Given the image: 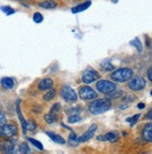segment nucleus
Listing matches in <instances>:
<instances>
[{"instance_id": "nucleus-1", "label": "nucleus", "mask_w": 152, "mask_h": 154, "mask_svg": "<svg viewBox=\"0 0 152 154\" xmlns=\"http://www.w3.org/2000/svg\"><path fill=\"white\" fill-rule=\"evenodd\" d=\"M111 108V102L107 98L96 99L92 101L89 106V110L94 115H99L107 111Z\"/></svg>"}, {"instance_id": "nucleus-2", "label": "nucleus", "mask_w": 152, "mask_h": 154, "mask_svg": "<svg viewBox=\"0 0 152 154\" xmlns=\"http://www.w3.org/2000/svg\"><path fill=\"white\" fill-rule=\"evenodd\" d=\"M134 71L130 68H118L112 72L110 75V78L112 80H114L116 82H125L133 77Z\"/></svg>"}, {"instance_id": "nucleus-3", "label": "nucleus", "mask_w": 152, "mask_h": 154, "mask_svg": "<svg viewBox=\"0 0 152 154\" xmlns=\"http://www.w3.org/2000/svg\"><path fill=\"white\" fill-rule=\"evenodd\" d=\"M96 89L98 90V92H100L104 95H111L112 92H114L117 89V86L114 82L109 81V80L107 79H102L99 80V81L96 83Z\"/></svg>"}, {"instance_id": "nucleus-4", "label": "nucleus", "mask_w": 152, "mask_h": 154, "mask_svg": "<svg viewBox=\"0 0 152 154\" xmlns=\"http://www.w3.org/2000/svg\"><path fill=\"white\" fill-rule=\"evenodd\" d=\"M78 95L79 98H81L82 100H91L97 97V93L91 87L84 85L78 88Z\"/></svg>"}, {"instance_id": "nucleus-5", "label": "nucleus", "mask_w": 152, "mask_h": 154, "mask_svg": "<svg viewBox=\"0 0 152 154\" xmlns=\"http://www.w3.org/2000/svg\"><path fill=\"white\" fill-rule=\"evenodd\" d=\"M61 96L66 102H76L77 100V92L68 85L63 86L61 90Z\"/></svg>"}, {"instance_id": "nucleus-6", "label": "nucleus", "mask_w": 152, "mask_h": 154, "mask_svg": "<svg viewBox=\"0 0 152 154\" xmlns=\"http://www.w3.org/2000/svg\"><path fill=\"white\" fill-rule=\"evenodd\" d=\"M18 129L15 125L13 124H5L0 126V137L4 138H10L17 135Z\"/></svg>"}, {"instance_id": "nucleus-7", "label": "nucleus", "mask_w": 152, "mask_h": 154, "mask_svg": "<svg viewBox=\"0 0 152 154\" xmlns=\"http://www.w3.org/2000/svg\"><path fill=\"white\" fill-rule=\"evenodd\" d=\"M99 78H100V75H99V73L96 70L92 69V68H88L83 72L81 79H82L83 83L91 84L92 82L96 81Z\"/></svg>"}, {"instance_id": "nucleus-8", "label": "nucleus", "mask_w": 152, "mask_h": 154, "mask_svg": "<svg viewBox=\"0 0 152 154\" xmlns=\"http://www.w3.org/2000/svg\"><path fill=\"white\" fill-rule=\"evenodd\" d=\"M128 87L131 90L135 91V92L141 91L146 87V80L142 77H135L129 82Z\"/></svg>"}, {"instance_id": "nucleus-9", "label": "nucleus", "mask_w": 152, "mask_h": 154, "mask_svg": "<svg viewBox=\"0 0 152 154\" xmlns=\"http://www.w3.org/2000/svg\"><path fill=\"white\" fill-rule=\"evenodd\" d=\"M96 131H97V124H95V123L91 124L89 127V129L86 131L81 136L78 137L79 143L80 142H86V141H88V140H90L92 136H94V133H95Z\"/></svg>"}, {"instance_id": "nucleus-10", "label": "nucleus", "mask_w": 152, "mask_h": 154, "mask_svg": "<svg viewBox=\"0 0 152 154\" xmlns=\"http://www.w3.org/2000/svg\"><path fill=\"white\" fill-rule=\"evenodd\" d=\"M20 103H21V100H18L17 101V104H16V112H17V115H18V118L20 120V122H21V124H22V128H23V135H25L26 132H27V126H28V122L27 120H25V119L23 118V114H22V110H21V106H20Z\"/></svg>"}, {"instance_id": "nucleus-11", "label": "nucleus", "mask_w": 152, "mask_h": 154, "mask_svg": "<svg viewBox=\"0 0 152 154\" xmlns=\"http://www.w3.org/2000/svg\"><path fill=\"white\" fill-rule=\"evenodd\" d=\"M97 140L99 141H109V142H116L118 140V135L115 132H109L103 136H98Z\"/></svg>"}, {"instance_id": "nucleus-12", "label": "nucleus", "mask_w": 152, "mask_h": 154, "mask_svg": "<svg viewBox=\"0 0 152 154\" xmlns=\"http://www.w3.org/2000/svg\"><path fill=\"white\" fill-rule=\"evenodd\" d=\"M52 86H53V80L50 78H46L40 80V82L38 83V90L40 91H50L52 89Z\"/></svg>"}, {"instance_id": "nucleus-13", "label": "nucleus", "mask_w": 152, "mask_h": 154, "mask_svg": "<svg viewBox=\"0 0 152 154\" xmlns=\"http://www.w3.org/2000/svg\"><path fill=\"white\" fill-rule=\"evenodd\" d=\"M142 136L145 141L152 142V122L145 125L142 131Z\"/></svg>"}, {"instance_id": "nucleus-14", "label": "nucleus", "mask_w": 152, "mask_h": 154, "mask_svg": "<svg viewBox=\"0 0 152 154\" xmlns=\"http://www.w3.org/2000/svg\"><path fill=\"white\" fill-rule=\"evenodd\" d=\"M0 150L5 154L9 153L10 151L15 150V143L11 141V140H6L0 145Z\"/></svg>"}, {"instance_id": "nucleus-15", "label": "nucleus", "mask_w": 152, "mask_h": 154, "mask_svg": "<svg viewBox=\"0 0 152 154\" xmlns=\"http://www.w3.org/2000/svg\"><path fill=\"white\" fill-rule=\"evenodd\" d=\"M91 5V1H87V2H84V3H81L79 4L76 7H74V8H72L71 11L72 13H74V14H76V13H79V12H82L86 10H88L90 7Z\"/></svg>"}, {"instance_id": "nucleus-16", "label": "nucleus", "mask_w": 152, "mask_h": 154, "mask_svg": "<svg viewBox=\"0 0 152 154\" xmlns=\"http://www.w3.org/2000/svg\"><path fill=\"white\" fill-rule=\"evenodd\" d=\"M46 133H47L48 136H49L53 142L58 143V144H61V145L65 144V140H64V138L62 137L60 135H57V133H53V132H46Z\"/></svg>"}, {"instance_id": "nucleus-17", "label": "nucleus", "mask_w": 152, "mask_h": 154, "mask_svg": "<svg viewBox=\"0 0 152 154\" xmlns=\"http://www.w3.org/2000/svg\"><path fill=\"white\" fill-rule=\"evenodd\" d=\"M0 83H1L3 88L7 89V90L12 89L15 85L14 80H13L11 78H8V77H5V78H1V80H0Z\"/></svg>"}, {"instance_id": "nucleus-18", "label": "nucleus", "mask_w": 152, "mask_h": 154, "mask_svg": "<svg viewBox=\"0 0 152 154\" xmlns=\"http://www.w3.org/2000/svg\"><path fill=\"white\" fill-rule=\"evenodd\" d=\"M38 6L40 8L46 9V10H49V9H55L57 7V3L52 1V0H46V1L40 2L38 4Z\"/></svg>"}, {"instance_id": "nucleus-19", "label": "nucleus", "mask_w": 152, "mask_h": 154, "mask_svg": "<svg viewBox=\"0 0 152 154\" xmlns=\"http://www.w3.org/2000/svg\"><path fill=\"white\" fill-rule=\"evenodd\" d=\"M68 143L71 147H77L79 144L78 137L74 132H71L70 135L68 136Z\"/></svg>"}, {"instance_id": "nucleus-20", "label": "nucleus", "mask_w": 152, "mask_h": 154, "mask_svg": "<svg viewBox=\"0 0 152 154\" xmlns=\"http://www.w3.org/2000/svg\"><path fill=\"white\" fill-rule=\"evenodd\" d=\"M19 151L21 154H32V150L27 143L23 142L19 146Z\"/></svg>"}, {"instance_id": "nucleus-21", "label": "nucleus", "mask_w": 152, "mask_h": 154, "mask_svg": "<svg viewBox=\"0 0 152 154\" xmlns=\"http://www.w3.org/2000/svg\"><path fill=\"white\" fill-rule=\"evenodd\" d=\"M101 66H102V68L107 72L112 71L113 69H115V66L111 64V62L109 61V60H104V61H103L101 63Z\"/></svg>"}, {"instance_id": "nucleus-22", "label": "nucleus", "mask_w": 152, "mask_h": 154, "mask_svg": "<svg viewBox=\"0 0 152 154\" xmlns=\"http://www.w3.org/2000/svg\"><path fill=\"white\" fill-rule=\"evenodd\" d=\"M130 44L132 46H134V48L137 50L138 52H141L142 50H143V46H142V43L140 41V39L138 38V37H134V39H133L132 41L130 42Z\"/></svg>"}, {"instance_id": "nucleus-23", "label": "nucleus", "mask_w": 152, "mask_h": 154, "mask_svg": "<svg viewBox=\"0 0 152 154\" xmlns=\"http://www.w3.org/2000/svg\"><path fill=\"white\" fill-rule=\"evenodd\" d=\"M44 120L47 123H54L57 120V114H53V113H48L44 116Z\"/></svg>"}, {"instance_id": "nucleus-24", "label": "nucleus", "mask_w": 152, "mask_h": 154, "mask_svg": "<svg viewBox=\"0 0 152 154\" xmlns=\"http://www.w3.org/2000/svg\"><path fill=\"white\" fill-rule=\"evenodd\" d=\"M56 95V90L55 89H50V91H48L47 93H45L44 96H43V99L45 100V101H50V100H52Z\"/></svg>"}, {"instance_id": "nucleus-25", "label": "nucleus", "mask_w": 152, "mask_h": 154, "mask_svg": "<svg viewBox=\"0 0 152 154\" xmlns=\"http://www.w3.org/2000/svg\"><path fill=\"white\" fill-rule=\"evenodd\" d=\"M27 140H28V141H29L32 145H34V146L36 147V148H37L38 150H44V147H43L42 143L39 142L38 140H37V139H35V138H32V137H28Z\"/></svg>"}, {"instance_id": "nucleus-26", "label": "nucleus", "mask_w": 152, "mask_h": 154, "mask_svg": "<svg viewBox=\"0 0 152 154\" xmlns=\"http://www.w3.org/2000/svg\"><path fill=\"white\" fill-rule=\"evenodd\" d=\"M43 15L40 12H35L34 15H33V21H34L36 23H40L43 22Z\"/></svg>"}, {"instance_id": "nucleus-27", "label": "nucleus", "mask_w": 152, "mask_h": 154, "mask_svg": "<svg viewBox=\"0 0 152 154\" xmlns=\"http://www.w3.org/2000/svg\"><path fill=\"white\" fill-rule=\"evenodd\" d=\"M1 10L5 13L6 15H8V16L12 15L13 13H15V10H13L11 7H10V6H3V7H1Z\"/></svg>"}, {"instance_id": "nucleus-28", "label": "nucleus", "mask_w": 152, "mask_h": 154, "mask_svg": "<svg viewBox=\"0 0 152 154\" xmlns=\"http://www.w3.org/2000/svg\"><path fill=\"white\" fill-rule=\"evenodd\" d=\"M80 120H81V118L79 115H70L67 119V122L69 123H77Z\"/></svg>"}, {"instance_id": "nucleus-29", "label": "nucleus", "mask_w": 152, "mask_h": 154, "mask_svg": "<svg viewBox=\"0 0 152 154\" xmlns=\"http://www.w3.org/2000/svg\"><path fill=\"white\" fill-rule=\"evenodd\" d=\"M140 116H141L140 114H135L134 116H133L132 118H128L126 120H127L128 122H130V125H131V127H132V126H134V125L137 122V120H139Z\"/></svg>"}, {"instance_id": "nucleus-30", "label": "nucleus", "mask_w": 152, "mask_h": 154, "mask_svg": "<svg viewBox=\"0 0 152 154\" xmlns=\"http://www.w3.org/2000/svg\"><path fill=\"white\" fill-rule=\"evenodd\" d=\"M61 109V104L60 103H55L53 106H51V109L50 110V113H53V114H57Z\"/></svg>"}, {"instance_id": "nucleus-31", "label": "nucleus", "mask_w": 152, "mask_h": 154, "mask_svg": "<svg viewBox=\"0 0 152 154\" xmlns=\"http://www.w3.org/2000/svg\"><path fill=\"white\" fill-rule=\"evenodd\" d=\"M122 95V92L121 91H115L114 92H112L111 95H107V99H115L118 97H121Z\"/></svg>"}, {"instance_id": "nucleus-32", "label": "nucleus", "mask_w": 152, "mask_h": 154, "mask_svg": "<svg viewBox=\"0 0 152 154\" xmlns=\"http://www.w3.org/2000/svg\"><path fill=\"white\" fill-rule=\"evenodd\" d=\"M6 122H7V118H6L5 113L2 110H0V126L7 124Z\"/></svg>"}, {"instance_id": "nucleus-33", "label": "nucleus", "mask_w": 152, "mask_h": 154, "mask_svg": "<svg viewBox=\"0 0 152 154\" xmlns=\"http://www.w3.org/2000/svg\"><path fill=\"white\" fill-rule=\"evenodd\" d=\"M80 110L79 106H76V108H71L70 109L67 110V113H71V115H78L77 113Z\"/></svg>"}, {"instance_id": "nucleus-34", "label": "nucleus", "mask_w": 152, "mask_h": 154, "mask_svg": "<svg viewBox=\"0 0 152 154\" xmlns=\"http://www.w3.org/2000/svg\"><path fill=\"white\" fill-rule=\"evenodd\" d=\"M37 127V124L34 120H31V122H28V126H27V129L28 130H34L36 129Z\"/></svg>"}, {"instance_id": "nucleus-35", "label": "nucleus", "mask_w": 152, "mask_h": 154, "mask_svg": "<svg viewBox=\"0 0 152 154\" xmlns=\"http://www.w3.org/2000/svg\"><path fill=\"white\" fill-rule=\"evenodd\" d=\"M148 78L150 81L152 82V67H150L148 70Z\"/></svg>"}, {"instance_id": "nucleus-36", "label": "nucleus", "mask_w": 152, "mask_h": 154, "mask_svg": "<svg viewBox=\"0 0 152 154\" xmlns=\"http://www.w3.org/2000/svg\"><path fill=\"white\" fill-rule=\"evenodd\" d=\"M146 117H147L148 119H149V120H152V109H149V111L148 112V114H147Z\"/></svg>"}, {"instance_id": "nucleus-37", "label": "nucleus", "mask_w": 152, "mask_h": 154, "mask_svg": "<svg viewBox=\"0 0 152 154\" xmlns=\"http://www.w3.org/2000/svg\"><path fill=\"white\" fill-rule=\"evenodd\" d=\"M145 106H146V105H145L144 103H139V104L137 105V108L139 109H144Z\"/></svg>"}, {"instance_id": "nucleus-38", "label": "nucleus", "mask_w": 152, "mask_h": 154, "mask_svg": "<svg viewBox=\"0 0 152 154\" xmlns=\"http://www.w3.org/2000/svg\"><path fill=\"white\" fill-rule=\"evenodd\" d=\"M7 154H21V153H20V151H18L16 150H13L10 151L9 153H7Z\"/></svg>"}, {"instance_id": "nucleus-39", "label": "nucleus", "mask_w": 152, "mask_h": 154, "mask_svg": "<svg viewBox=\"0 0 152 154\" xmlns=\"http://www.w3.org/2000/svg\"><path fill=\"white\" fill-rule=\"evenodd\" d=\"M150 95H151V96H152V91H151V92H150Z\"/></svg>"}]
</instances>
